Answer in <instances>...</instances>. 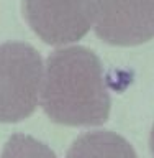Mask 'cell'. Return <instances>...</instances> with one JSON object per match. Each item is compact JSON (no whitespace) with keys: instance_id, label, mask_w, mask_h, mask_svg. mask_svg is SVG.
I'll list each match as a JSON object with an SVG mask.
<instances>
[{"instance_id":"6da1fadb","label":"cell","mask_w":154,"mask_h":158,"mask_svg":"<svg viewBox=\"0 0 154 158\" xmlns=\"http://www.w3.org/2000/svg\"><path fill=\"white\" fill-rule=\"evenodd\" d=\"M41 107L61 125L105 123L112 101L100 58L85 46L59 48L51 53L43 74Z\"/></svg>"},{"instance_id":"7a4b0ae2","label":"cell","mask_w":154,"mask_h":158,"mask_svg":"<svg viewBox=\"0 0 154 158\" xmlns=\"http://www.w3.org/2000/svg\"><path fill=\"white\" fill-rule=\"evenodd\" d=\"M43 74V59L31 44H0V122H22L34 112L41 96Z\"/></svg>"},{"instance_id":"3957f363","label":"cell","mask_w":154,"mask_h":158,"mask_svg":"<svg viewBox=\"0 0 154 158\" xmlns=\"http://www.w3.org/2000/svg\"><path fill=\"white\" fill-rule=\"evenodd\" d=\"M22 5L30 28L53 46L84 38L93 25L92 0H23Z\"/></svg>"},{"instance_id":"277c9868","label":"cell","mask_w":154,"mask_h":158,"mask_svg":"<svg viewBox=\"0 0 154 158\" xmlns=\"http://www.w3.org/2000/svg\"><path fill=\"white\" fill-rule=\"evenodd\" d=\"M97 36L115 46H136L154 38V0H92Z\"/></svg>"},{"instance_id":"5b68a950","label":"cell","mask_w":154,"mask_h":158,"mask_svg":"<svg viewBox=\"0 0 154 158\" xmlns=\"http://www.w3.org/2000/svg\"><path fill=\"white\" fill-rule=\"evenodd\" d=\"M66 158H138V155L125 137L112 130H95L77 137Z\"/></svg>"},{"instance_id":"8992f818","label":"cell","mask_w":154,"mask_h":158,"mask_svg":"<svg viewBox=\"0 0 154 158\" xmlns=\"http://www.w3.org/2000/svg\"><path fill=\"white\" fill-rule=\"evenodd\" d=\"M0 158H57L46 143L34 137L15 133L5 143Z\"/></svg>"},{"instance_id":"52a82bcc","label":"cell","mask_w":154,"mask_h":158,"mask_svg":"<svg viewBox=\"0 0 154 158\" xmlns=\"http://www.w3.org/2000/svg\"><path fill=\"white\" fill-rule=\"evenodd\" d=\"M149 147H151V153H152V156H154V125H152L151 137H149Z\"/></svg>"}]
</instances>
